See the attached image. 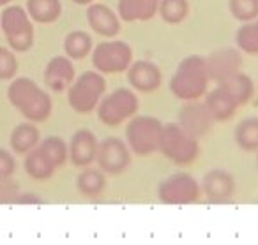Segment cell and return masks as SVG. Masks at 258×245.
<instances>
[{
	"label": "cell",
	"instance_id": "6da1fadb",
	"mask_svg": "<svg viewBox=\"0 0 258 245\" xmlns=\"http://www.w3.org/2000/svg\"><path fill=\"white\" fill-rule=\"evenodd\" d=\"M9 103L29 122H44L51 113V99L37 83L29 78H18L9 85Z\"/></svg>",
	"mask_w": 258,
	"mask_h": 245
},
{
	"label": "cell",
	"instance_id": "7a4b0ae2",
	"mask_svg": "<svg viewBox=\"0 0 258 245\" xmlns=\"http://www.w3.org/2000/svg\"><path fill=\"white\" fill-rule=\"evenodd\" d=\"M209 74L205 58L198 55L184 58L177 67L175 74L170 81V90L177 99L182 101H197L204 94H207L209 87Z\"/></svg>",
	"mask_w": 258,
	"mask_h": 245
},
{
	"label": "cell",
	"instance_id": "3957f363",
	"mask_svg": "<svg viewBox=\"0 0 258 245\" xmlns=\"http://www.w3.org/2000/svg\"><path fill=\"white\" fill-rule=\"evenodd\" d=\"M158 150L170 160H173L179 166L191 164L200 153L198 139L187 134L179 124L163 125L161 138H159Z\"/></svg>",
	"mask_w": 258,
	"mask_h": 245
},
{
	"label": "cell",
	"instance_id": "277c9868",
	"mask_svg": "<svg viewBox=\"0 0 258 245\" xmlns=\"http://www.w3.org/2000/svg\"><path fill=\"white\" fill-rule=\"evenodd\" d=\"M106 90V81L99 72L87 71L69 87V106L78 113H90L96 110Z\"/></svg>",
	"mask_w": 258,
	"mask_h": 245
},
{
	"label": "cell",
	"instance_id": "5b68a950",
	"mask_svg": "<svg viewBox=\"0 0 258 245\" xmlns=\"http://www.w3.org/2000/svg\"><path fill=\"white\" fill-rule=\"evenodd\" d=\"M161 131L163 124L156 117H149V115L135 117L125 129L129 148L138 155H149L156 152L159 146Z\"/></svg>",
	"mask_w": 258,
	"mask_h": 245
},
{
	"label": "cell",
	"instance_id": "8992f818",
	"mask_svg": "<svg viewBox=\"0 0 258 245\" xmlns=\"http://www.w3.org/2000/svg\"><path fill=\"white\" fill-rule=\"evenodd\" d=\"M138 110V97L129 89H117L97 104V117L108 127H117Z\"/></svg>",
	"mask_w": 258,
	"mask_h": 245
},
{
	"label": "cell",
	"instance_id": "52a82bcc",
	"mask_svg": "<svg viewBox=\"0 0 258 245\" xmlns=\"http://www.w3.org/2000/svg\"><path fill=\"white\" fill-rule=\"evenodd\" d=\"M2 30L6 34L9 46L15 51H29L34 44V25L30 23L29 13L25 9L13 6L2 15Z\"/></svg>",
	"mask_w": 258,
	"mask_h": 245
},
{
	"label": "cell",
	"instance_id": "ba28073f",
	"mask_svg": "<svg viewBox=\"0 0 258 245\" xmlns=\"http://www.w3.org/2000/svg\"><path fill=\"white\" fill-rule=\"evenodd\" d=\"M133 62V50L124 41H104L92 51V64L99 72H122Z\"/></svg>",
	"mask_w": 258,
	"mask_h": 245
},
{
	"label": "cell",
	"instance_id": "9c48e42d",
	"mask_svg": "<svg viewBox=\"0 0 258 245\" xmlns=\"http://www.w3.org/2000/svg\"><path fill=\"white\" fill-rule=\"evenodd\" d=\"M200 192L198 182L187 173L172 175L158 189L159 201L165 205H191L200 199Z\"/></svg>",
	"mask_w": 258,
	"mask_h": 245
},
{
	"label": "cell",
	"instance_id": "30bf717a",
	"mask_svg": "<svg viewBox=\"0 0 258 245\" xmlns=\"http://www.w3.org/2000/svg\"><path fill=\"white\" fill-rule=\"evenodd\" d=\"M96 162L101 171L110 175H118L125 171L131 164V153L122 139L106 138L97 145Z\"/></svg>",
	"mask_w": 258,
	"mask_h": 245
},
{
	"label": "cell",
	"instance_id": "8fae6325",
	"mask_svg": "<svg viewBox=\"0 0 258 245\" xmlns=\"http://www.w3.org/2000/svg\"><path fill=\"white\" fill-rule=\"evenodd\" d=\"M179 125L187 134L198 139L211 131L214 125V118L209 113L205 103H198V99L186 101L182 110L179 111Z\"/></svg>",
	"mask_w": 258,
	"mask_h": 245
},
{
	"label": "cell",
	"instance_id": "7c38bea8",
	"mask_svg": "<svg viewBox=\"0 0 258 245\" xmlns=\"http://www.w3.org/2000/svg\"><path fill=\"white\" fill-rule=\"evenodd\" d=\"M202 192L209 203L223 205V203H228L235 194V180L228 171L212 170L205 173L202 180Z\"/></svg>",
	"mask_w": 258,
	"mask_h": 245
},
{
	"label": "cell",
	"instance_id": "4fadbf2b",
	"mask_svg": "<svg viewBox=\"0 0 258 245\" xmlns=\"http://www.w3.org/2000/svg\"><path fill=\"white\" fill-rule=\"evenodd\" d=\"M240 62H242V58H240V53L235 48H223V50L214 51L205 58L209 79L216 83L223 81L225 78L239 71Z\"/></svg>",
	"mask_w": 258,
	"mask_h": 245
},
{
	"label": "cell",
	"instance_id": "5bb4252c",
	"mask_svg": "<svg viewBox=\"0 0 258 245\" xmlns=\"http://www.w3.org/2000/svg\"><path fill=\"white\" fill-rule=\"evenodd\" d=\"M127 79L135 90L142 94H151L159 89L163 74L156 64L149 60H137L127 67Z\"/></svg>",
	"mask_w": 258,
	"mask_h": 245
},
{
	"label": "cell",
	"instance_id": "9a60e30c",
	"mask_svg": "<svg viewBox=\"0 0 258 245\" xmlns=\"http://www.w3.org/2000/svg\"><path fill=\"white\" fill-rule=\"evenodd\" d=\"M97 145L99 143H97L92 131L80 129L71 138V143H69V148H68V157L71 159V162L75 166L87 168L89 164H92L96 160Z\"/></svg>",
	"mask_w": 258,
	"mask_h": 245
},
{
	"label": "cell",
	"instance_id": "2e32d148",
	"mask_svg": "<svg viewBox=\"0 0 258 245\" xmlns=\"http://www.w3.org/2000/svg\"><path fill=\"white\" fill-rule=\"evenodd\" d=\"M75 79V67L71 60L66 57H55L48 62L44 69V83L53 92H64L73 85Z\"/></svg>",
	"mask_w": 258,
	"mask_h": 245
},
{
	"label": "cell",
	"instance_id": "e0dca14e",
	"mask_svg": "<svg viewBox=\"0 0 258 245\" xmlns=\"http://www.w3.org/2000/svg\"><path fill=\"white\" fill-rule=\"evenodd\" d=\"M87 20H89L90 29L103 37H115L120 32V22L108 6H90L89 11H87Z\"/></svg>",
	"mask_w": 258,
	"mask_h": 245
},
{
	"label": "cell",
	"instance_id": "ac0fdd59",
	"mask_svg": "<svg viewBox=\"0 0 258 245\" xmlns=\"http://www.w3.org/2000/svg\"><path fill=\"white\" fill-rule=\"evenodd\" d=\"M159 0H118V15L124 22H147L158 13Z\"/></svg>",
	"mask_w": 258,
	"mask_h": 245
},
{
	"label": "cell",
	"instance_id": "d6986e66",
	"mask_svg": "<svg viewBox=\"0 0 258 245\" xmlns=\"http://www.w3.org/2000/svg\"><path fill=\"white\" fill-rule=\"evenodd\" d=\"M205 106H207L209 113L212 115L214 122H225L233 117V113H235L239 104H237L221 87H218V89H214L211 94H207V97H205Z\"/></svg>",
	"mask_w": 258,
	"mask_h": 245
},
{
	"label": "cell",
	"instance_id": "ffe728a7",
	"mask_svg": "<svg viewBox=\"0 0 258 245\" xmlns=\"http://www.w3.org/2000/svg\"><path fill=\"white\" fill-rule=\"evenodd\" d=\"M218 87H221L239 106L247 103L249 97L253 96V92H254V85H253V81H251V78L240 71L233 72L232 76H228V78H225L223 81H219Z\"/></svg>",
	"mask_w": 258,
	"mask_h": 245
},
{
	"label": "cell",
	"instance_id": "44dd1931",
	"mask_svg": "<svg viewBox=\"0 0 258 245\" xmlns=\"http://www.w3.org/2000/svg\"><path fill=\"white\" fill-rule=\"evenodd\" d=\"M23 166H25L27 175H30L34 180H41V182L50 180V178L53 177L55 170H57V168L53 166V162L44 155L43 150H41L39 146H37V148H32L30 152H27Z\"/></svg>",
	"mask_w": 258,
	"mask_h": 245
},
{
	"label": "cell",
	"instance_id": "7402d4cb",
	"mask_svg": "<svg viewBox=\"0 0 258 245\" xmlns=\"http://www.w3.org/2000/svg\"><path fill=\"white\" fill-rule=\"evenodd\" d=\"M27 13L37 23H53L62 15L60 0H27Z\"/></svg>",
	"mask_w": 258,
	"mask_h": 245
},
{
	"label": "cell",
	"instance_id": "603a6c76",
	"mask_svg": "<svg viewBox=\"0 0 258 245\" xmlns=\"http://www.w3.org/2000/svg\"><path fill=\"white\" fill-rule=\"evenodd\" d=\"M235 143L244 152H256L258 150V117L244 118L233 132Z\"/></svg>",
	"mask_w": 258,
	"mask_h": 245
},
{
	"label": "cell",
	"instance_id": "cb8c5ba5",
	"mask_svg": "<svg viewBox=\"0 0 258 245\" xmlns=\"http://www.w3.org/2000/svg\"><path fill=\"white\" fill-rule=\"evenodd\" d=\"M39 143V131L34 124H20L11 132V148L16 153H27L32 148H36Z\"/></svg>",
	"mask_w": 258,
	"mask_h": 245
},
{
	"label": "cell",
	"instance_id": "d4e9b609",
	"mask_svg": "<svg viewBox=\"0 0 258 245\" xmlns=\"http://www.w3.org/2000/svg\"><path fill=\"white\" fill-rule=\"evenodd\" d=\"M104 185H106V178L101 173L99 170H92V168H87L82 173L78 175V180H76V187L87 198H96L101 192L104 191Z\"/></svg>",
	"mask_w": 258,
	"mask_h": 245
},
{
	"label": "cell",
	"instance_id": "484cf974",
	"mask_svg": "<svg viewBox=\"0 0 258 245\" xmlns=\"http://www.w3.org/2000/svg\"><path fill=\"white\" fill-rule=\"evenodd\" d=\"M64 50H66V53H68V57L73 58V60L85 58L87 55L92 51V37L87 32L75 30V32L68 34V37H66Z\"/></svg>",
	"mask_w": 258,
	"mask_h": 245
},
{
	"label": "cell",
	"instance_id": "4316f807",
	"mask_svg": "<svg viewBox=\"0 0 258 245\" xmlns=\"http://www.w3.org/2000/svg\"><path fill=\"white\" fill-rule=\"evenodd\" d=\"M158 11L163 22L170 23V25H179L186 20L187 13H189V4H187V0H159Z\"/></svg>",
	"mask_w": 258,
	"mask_h": 245
},
{
	"label": "cell",
	"instance_id": "83f0119b",
	"mask_svg": "<svg viewBox=\"0 0 258 245\" xmlns=\"http://www.w3.org/2000/svg\"><path fill=\"white\" fill-rule=\"evenodd\" d=\"M235 43L240 51L247 55H258V22H247L237 30Z\"/></svg>",
	"mask_w": 258,
	"mask_h": 245
},
{
	"label": "cell",
	"instance_id": "f1b7e54d",
	"mask_svg": "<svg viewBox=\"0 0 258 245\" xmlns=\"http://www.w3.org/2000/svg\"><path fill=\"white\" fill-rule=\"evenodd\" d=\"M39 148L53 162L55 168H62L66 164V160H68V145H66L64 139L57 138V136L46 138L39 145Z\"/></svg>",
	"mask_w": 258,
	"mask_h": 245
},
{
	"label": "cell",
	"instance_id": "f546056e",
	"mask_svg": "<svg viewBox=\"0 0 258 245\" xmlns=\"http://www.w3.org/2000/svg\"><path fill=\"white\" fill-rule=\"evenodd\" d=\"M228 8L233 18L240 23L253 22L258 18V0H230Z\"/></svg>",
	"mask_w": 258,
	"mask_h": 245
},
{
	"label": "cell",
	"instance_id": "4dcf8cb0",
	"mask_svg": "<svg viewBox=\"0 0 258 245\" xmlns=\"http://www.w3.org/2000/svg\"><path fill=\"white\" fill-rule=\"evenodd\" d=\"M18 72V62L13 51H9L8 48L0 46V79L8 81L13 79Z\"/></svg>",
	"mask_w": 258,
	"mask_h": 245
},
{
	"label": "cell",
	"instance_id": "1f68e13d",
	"mask_svg": "<svg viewBox=\"0 0 258 245\" xmlns=\"http://www.w3.org/2000/svg\"><path fill=\"white\" fill-rule=\"evenodd\" d=\"M20 196V185L9 178H0V205L16 203Z\"/></svg>",
	"mask_w": 258,
	"mask_h": 245
},
{
	"label": "cell",
	"instance_id": "d6a6232c",
	"mask_svg": "<svg viewBox=\"0 0 258 245\" xmlns=\"http://www.w3.org/2000/svg\"><path fill=\"white\" fill-rule=\"evenodd\" d=\"M16 171V160L8 150L0 148V178H9Z\"/></svg>",
	"mask_w": 258,
	"mask_h": 245
},
{
	"label": "cell",
	"instance_id": "836d02e7",
	"mask_svg": "<svg viewBox=\"0 0 258 245\" xmlns=\"http://www.w3.org/2000/svg\"><path fill=\"white\" fill-rule=\"evenodd\" d=\"M16 203H41L39 198H36V196L32 194H23V196H18V199H16Z\"/></svg>",
	"mask_w": 258,
	"mask_h": 245
},
{
	"label": "cell",
	"instance_id": "e575fe53",
	"mask_svg": "<svg viewBox=\"0 0 258 245\" xmlns=\"http://www.w3.org/2000/svg\"><path fill=\"white\" fill-rule=\"evenodd\" d=\"M75 4H80V6H87V4H90L92 0H73Z\"/></svg>",
	"mask_w": 258,
	"mask_h": 245
},
{
	"label": "cell",
	"instance_id": "d590c367",
	"mask_svg": "<svg viewBox=\"0 0 258 245\" xmlns=\"http://www.w3.org/2000/svg\"><path fill=\"white\" fill-rule=\"evenodd\" d=\"M11 0H0V6H6V4H9Z\"/></svg>",
	"mask_w": 258,
	"mask_h": 245
},
{
	"label": "cell",
	"instance_id": "8d00e7d4",
	"mask_svg": "<svg viewBox=\"0 0 258 245\" xmlns=\"http://www.w3.org/2000/svg\"><path fill=\"white\" fill-rule=\"evenodd\" d=\"M256 162H258V159H256Z\"/></svg>",
	"mask_w": 258,
	"mask_h": 245
}]
</instances>
